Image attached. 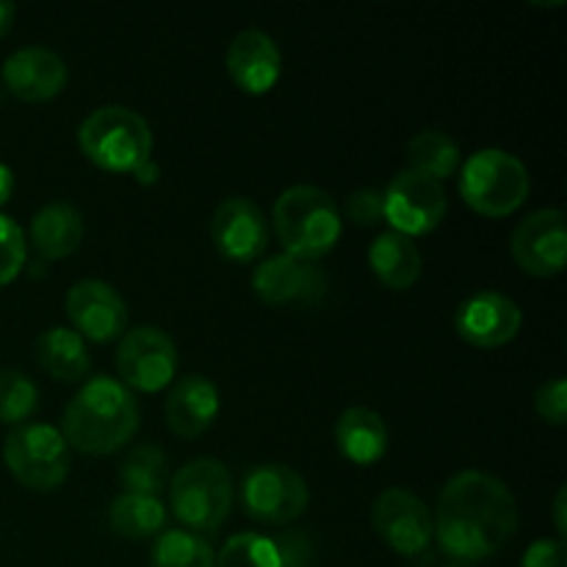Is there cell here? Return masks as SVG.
<instances>
[{
	"label": "cell",
	"mask_w": 567,
	"mask_h": 567,
	"mask_svg": "<svg viewBox=\"0 0 567 567\" xmlns=\"http://www.w3.org/2000/svg\"><path fill=\"white\" fill-rule=\"evenodd\" d=\"M210 238L221 258L233 264H252L269 244V225H266L264 210L252 199L230 197L216 208Z\"/></svg>",
	"instance_id": "obj_15"
},
{
	"label": "cell",
	"mask_w": 567,
	"mask_h": 567,
	"mask_svg": "<svg viewBox=\"0 0 567 567\" xmlns=\"http://www.w3.org/2000/svg\"><path fill=\"white\" fill-rule=\"evenodd\" d=\"M109 524L114 529V535L125 537V540H147V537L164 532L166 507L161 498L122 493L111 504Z\"/></svg>",
	"instance_id": "obj_24"
},
{
	"label": "cell",
	"mask_w": 567,
	"mask_h": 567,
	"mask_svg": "<svg viewBox=\"0 0 567 567\" xmlns=\"http://www.w3.org/2000/svg\"><path fill=\"white\" fill-rule=\"evenodd\" d=\"M66 316L81 338L109 343L127 327V305L111 282L81 280L66 293Z\"/></svg>",
	"instance_id": "obj_13"
},
{
	"label": "cell",
	"mask_w": 567,
	"mask_h": 567,
	"mask_svg": "<svg viewBox=\"0 0 567 567\" xmlns=\"http://www.w3.org/2000/svg\"><path fill=\"white\" fill-rule=\"evenodd\" d=\"M169 504L177 520L188 529L216 535L233 509L230 474L219 460H192L172 476Z\"/></svg>",
	"instance_id": "obj_6"
},
{
	"label": "cell",
	"mask_w": 567,
	"mask_h": 567,
	"mask_svg": "<svg viewBox=\"0 0 567 567\" xmlns=\"http://www.w3.org/2000/svg\"><path fill=\"white\" fill-rule=\"evenodd\" d=\"M6 468L28 491L50 493L70 474V446L50 424H20L6 435Z\"/></svg>",
	"instance_id": "obj_7"
},
{
	"label": "cell",
	"mask_w": 567,
	"mask_h": 567,
	"mask_svg": "<svg viewBox=\"0 0 567 567\" xmlns=\"http://www.w3.org/2000/svg\"><path fill=\"white\" fill-rule=\"evenodd\" d=\"M37 408L39 391L31 377L14 369L0 371V424H25Z\"/></svg>",
	"instance_id": "obj_28"
},
{
	"label": "cell",
	"mask_w": 567,
	"mask_h": 567,
	"mask_svg": "<svg viewBox=\"0 0 567 567\" xmlns=\"http://www.w3.org/2000/svg\"><path fill=\"white\" fill-rule=\"evenodd\" d=\"M347 216L358 227H371L382 221V194L377 188H358L347 199Z\"/></svg>",
	"instance_id": "obj_32"
},
{
	"label": "cell",
	"mask_w": 567,
	"mask_h": 567,
	"mask_svg": "<svg viewBox=\"0 0 567 567\" xmlns=\"http://www.w3.org/2000/svg\"><path fill=\"white\" fill-rule=\"evenodd\" d=\"M432 524L437 543L454 563H480L515 535L518 504L502 480L463 471L443 487Z\"/></svg>",
	"instance_id": "obj_1"
},
{
	"label": "cell",
	"mask_w": 567,
	"mask_h": 567,
	"mask_svg": "<svg viewBox=\"0 0 567 567\" xmlns=\"http://www.w3.org/2000/svg\"><path fill=\"white\" fill-rule=\"evenodd\" d=\"M460 194L476 214L502 219L524 205L529 194V169L518 155L507 150H480L463 164Z\"/></svg>",
	"instance_id": "obj_5"
},
{
	"label": "cell",
	"mask_w": 567,
	"mask_h": 567,
	"mask_svg": "<svg viewBox=\"0 0 567 567\" xmlns=\"http://www.w3.org/2000/svg\"><path fill=\"white\" fill-rule=\"evenodd\" d=\"M78 144L86 158L105 172H133L153 158V131L147 120L125 105L94 109L78 127Z\"/></svg>",
	"instance_id": "obj_4"
},
{
	"label": "cell",
	"mask_w": 567,
	"mask_h": 567,
	"mask_svg": "<svg viewBox=\"0 0 567 567\" xmlns=\"http://www.w3.org/2000/svg\"><path fill=\"white\" fill-rule=\"evenodd\" d=\"M554 524H557L559 537H565V487L557 493V502H554Z\"/></svg>",
	"instance_id": "obj_37"
},
{
	"label": "cell",
	"mask_w": 567,
	"mask_h": 567,
	"mask_svg": "<svg viewBox=\"0 0 567 567\" xmlns=\"http://www.w3.org/2000/svg\"><path fill=\"white\" fill-rule=\"evenodd\" d=\"M216 567H282L280 554L269 537H260L247 532L236 535L225 543V548L216 557Z\"/></svg>",
	"instance_id": "obj_29"
},
{
	"label": "cell",
	"mask_w": 567,
	"mask_h": 567,
	"mask_svg": "<svg viewBox=\"0 0 567 567\" xmlns=\"http://www.w3.org/2000/svg\"><path fill=\"white\" fill-rule=\"evenodd\" d=\"M138 404L133 393L111 377H92L64 410L66 446L89 457L114 454L136 435Z\"/></svg>",
	"instance_id": "obj_2"
},
{
	"label": "cell",
	"mask_w": 567,
	"mask_h": 567,
	"mask_svg": "<svg viewBox=\"0 0 567 567\" xmlns=\"http://www.w3.org/2000/svg\"><path fill=\"white\" fill-rule=\"evenodd\" d=\"M11 192H14V172H11L6 164H0V208L9 203Z\"/></svg>",
	"instance_id": "obj_36"
},
{
	"label": "cell",
	"mask_w": 567,
	"mask_h": 567,
	"mask_svg": "<svg viewBox=\"0 0 567 567\" xmlns=\"http://www.w3.org/2000/svg\"><path fill=\"white\" fill-rule=\"evenodd\" d=\"M252 291L266 305L316 302L324 297L327 277L310 260L275 255V258L258 264L252 275Z\"/></svg>",
	"instance_id": "obj_16"
},
{
	"label": "cell",
	"mask_w": 567,
	"mask_h": 567,
	"mask_svg": "<svg viewBox=\"0 0 567 567\" xmlns=\"http://www.w3.org/2000/svg\"><path fill=\"white\" fill-rule=\"evenodd\" d=\"M282 70L280 50L264 31H241L227 50V72L233 83L247 94H266L277 83Z\"/></svg>",
	"instance_id": "obj_18"
},
{
	"label": "cell",
	"mask_w": 567,
	"mask_h": 567,
	"mask_svg": "<svg viewBox=\"0 0 567 567\" xmlns=\"http://www.w3.org/2000/svg\"><path fill=\"white\" fill-rule=\"evenodd\" d=\"M410 169L430 175L435 181H446L460 166V147L449 133L443 131H421L410 138Z\"/></svg>",
	"instance_id": "obj_25"
},
{
	"label": "cell",
	"mask_w": 567,
	"mask_h": 567,
	"mask_svg": "<svg viewBox=\"0 0 567 567\" xmlns=\"http://www.w3.org/2000/svg\"><path fill=\"white\" fill-rule=\"evenodd\" d=\"M275 233L286 255L299 260H319L338 244L343 230L336 199L316 186H291L277 197L271 210Z\"/></svg>",
	"instance_id": "obj_3"
},
{
	"label": "cell",
	"mask_w": 567,
	"mask_h": 567,
	"mask_svg": "<svg viewBox=\"0 0 567 567\" xmlns=\"http://www.w3.org/2000/svg\"><path fill=\"white\" fill-rule=\"evenodd\" d=\"M14 3H6V0H0V37H6L11 28V22H14Z\"/></svg>",
	"instance_id": "obj_38"
},
{
	"label": "cell",
	"mask_w": 567,
	"mask_h": 567,
	"mask_svg": "<svg viewBox=\"0 0 567 567\" xmlns=\"http://www.w3.org/2000/svg\"><path fill=\"white\" fill-rule=\"evenodd\" d=\"M241 504L258 524L286 526L308 509V485L297 471L282 463L255 465L244 476Z\"/></svg>",
	"instance_id": "obj_8"
},
{
	"label": "cell",
	"mask_w": 567,
	"mask_h": 567,
	"mask_svg": "<svg viewBox=\"0 0 567 567\" xmlns=\"http://www.w3.org/2000/svg\"><path fill=\"white\" fill-rule=\"evenodd\" d=\"M275 543L277 554H280V565L282 567H310L313 563V546L305 535L299 532H286L280 540H271Z\"/></svg>",
	"instance_id": "obj_33"
},
{
	"label": "cell",
	"mask_w": 567,
	"mask_h": 567,
	"mask_svg": "<svg viewBox=\"0 0 567 567\" xmlns=\"http://www.w3.org/2000/svg\"><path fill=\"white\" fill-rule=\"evenodd\" d=\"M177 371V349L158 327H136L125 332L116 349V374L127 391L158 393Z\"/></svg>",
	"instance_id": "obj_10"
},
{
	"label": "cell",
	"mask_w": 567,
	"mask_h": 567,
	"mask_svg": "<svg viewBox=\"0 0 567 567\" xmlns=\"http://www.w3.org/2000/svg\"><path fill=\"white\" fill-rule=\"evenodd\" d=\"M371 524H374L377 535L402 557H419L435 537L430 507L404 487H391L377 496Z\"/></svg>",
	"instance_id": "obj_11"
},
{
	"label": "cell",
	"mask_w": 567,
	"mask_h": 567,
	"mask_svg": "<svg viewBox=\"0 0 567 567\" xmlns=\"http://www.w3.org/2000/svg\"><path fill=\"white\" fill-rule=\"evenodd\" d=\"M83 241V216L70 203H50L31 219V244L44 260L75 252Z\"/></svg>",
	"instance_id": "obj_21"
},
{
	"label": "cell",
	"mask_w": 567,
	"mask_h": 567,
	"mask_svg": "<svg viewBox=\"0 0 567 567\" xmlns=\"http://www.w3.org/2000/svg\"><path fill=\"white\" fill-rule=\"evenodd\" d=\"M513 258L526 275H559L567 258V221L563 210L543 208L526 216L513 233Z\"/></svg>",
	"instance_id": "obj_12"
},
{
	"label": "cell",
	"mask_w": 567,
	"mask_h": 567,
	"mask_svg": "<svg viewBox=\"0 0 567 567\" xmlns=\"http://www.w3.org/2000/svg\"><path fill=\"white\" fill-rule=\"evenodd\" d=\"M120 482L125 493L158 498V493L169 485L164 452L158 446H136L127 452L125 463L120 465Z\"/></svg>",
	"instance_id": "obj_26"
},
{
	"label": "cell",
	"mask_w": 567,
	"mask_h": 567,
	"mask_svg": "<svg viewBox=\"0 0 567 567\" xmlns=\"http://www.w3.org/2000/svg\"><path fill=\"white\" fill-rule=\"evenodd\" d=\"M446 567H476L474 563H452V565H446Z\"/></svg>",
	"instance_id": "obj_39"
},
{
	"label": "cell",
	"mask_w": 567,
	"mask_h": 567,
	"mask_svg": "<svg viewBox=\"0 0 567 567\" xmlns=\"http://www.w3.org/2000/svg\"><path fill=\"white\" fill-rule=\"evenodd\" d=\"M535 408H537V413H540V419H546L548 424H554V426L565 424V419H567V382L563 380V377L546 382V385L537 391Z\"/></svg>",
	"instance_id": "obj_31"
},
{
	"label": "cell",
	"mask_w": 567,
	"mask_h": 567,
	"mask_svg": "<svg viewBox=\"0 0 567 567\" xmlns=\"http://www.w3.org/2000/svg\"><path fill=\"white\" fill-rule=\"evenodd\" d=\"M524 324L518 305L498 291H480L465 299L454 313V330L465 343L480 349H496L513 341Z\"/></svg>",
	"instance_id": "obj_14"
},
{
	"label": "cell",
	"mask_w": 567,
	"mask_h": 567,
	"mask_svg": "<svg viewBox=\"0 0 567 567\" xmlns=\"http://www.w3.org/2000/svg\"><path fill=\"white\" fill-rule=\"evenodd\" d=\"M336 443L349 463L374 465L388 452V426L374 410L349 408L336 424Z\"/></svg>",
	"instance_id": "obj_20"
},
{
	"label": "cell",
	"mask_w": 567,
	"mask_h": 567,
	"mask_svg": "<svg viewBox=\"0 0 567 567\" xmlns=\"http://www.w3.org/2000/svg\"><path fill=\"white\" fill-rule=\"evenodd\" d=\"M369 264L377 280L393 291H404L421 277L419 247L413 244V238L402 236V233L388 230L377 236L369 249Z\"/></svg>",
	"instance_id": "obj_22"
},
{
	"label": "cell",
	"mask_w": 567,
	"mask_h": 567,
	"mask_svg": "<svg viewBox=\"0 0 567 567\" xmlns=\"http://www.w3.org/2000/svg\"><path fill=\"white\" fill-rule=\"evenodd\" d=\"M131 175H136V181L142 183V186H153V183L161 177V169L153 158H147L144 164H138Z\"/></svg>",
	"instance_id": "obj_35"
},
{
	"label": "cell",
	"mask_w": 567,
	"mask_h": 567,
	"mask_svg": "<svg viewBox=\"0 0 567 567\" xmlns=\"http://www.w3.org/2000/svg\"><path fill=\"white\" fill-rule=\"evenodd\" d=\"M37 363L48 371L53 380L61 382H78L89 374L92 369V358H89V349L83 343V338L78 336L70 327H50L42 336L37 338Z\"/></svg>",
	"instance_id": "obj_23"
},
{
	"label": "cell",
	"mask_w": 567,
	"mask_h": 567,
	"mask_svg": "<svg viewBox=\"0 0 567 567\" xmlns=\"http://www.w3.org/2000/svg\"><path fill=\"white\" fill-rule=\"evenodd\" d=\"M28 258V244L20 225L11 216L0 214V288L17 280Z\"/></svg>",
	"instance_id": "obj_30"
},
{
	"label": "cell",
	"mask_w": 567,
	"mask_h": 567,
	"mask_svg": "<svg viewBox=\"0 0 567 567\" xmlns=\"http://www.w3.org/2000/svg\"><path fill=\"white\" fill-rule=\"evenodd\" d=\"M150 567H216L214 548L194 532L169 529L155 540Z\"/></svg>",
	"instance_id": "obj_27"
},
{
	"label": "cell",
	"mask_w": 567,
	"mask_h": 567,
	"mask_svg": "<svg viewBox=\"0 0 567 567\" xmlns=\"http://www.w3.org/2000/svg\"><path fill=\"white\" fill-rule=\"evenodd\" d=\"M3 83L17 100L44 103L66 86V64L59 53L39 44L14 50L3 61Z\"/></svg>",
	"instance_id": "obj_17"
},
{
	"label": "cell",
	"mask_w": 567,
	"mask_h": 567,
	"mask_svg": "<svg viewBox=\"0 0 567 567\" xmlns=\"http://www.w3.org/2000/svg\"><path fill=\"white\" fill-rule=\"evenodd\" d=\"M219 415V391L203 374H188L166 396V424L175 435L197 437Z\"/></svg>",
	"instance_id": "obj_19"
},
{
	"label": "cell",
	"mask_w": 567,
	"mask_h": 567,
	"mask_svg": "<svg viewBox=\"0 0 567 567\" xmlns=\"http://www.w3.org/2000/svg\"><path fill=\"white\" fill-rule=\"evenodd\" d=\"M446 205L443 183L408 166L382 194V219L391 221L393 233L408 238L426 236L443 221Z\"/></svg>",
	"instance_id": "obj_9"
},
{
	"label": "cell",
	"mask_w": 567,
	"mask_h": 567,
	"mask_svg": "<svg viewBox=\"0 0 567 567\" xmlns=\"http://www.w3.org/2000/svg\"><path fill=\"white\" fill-rule=\"evenodd\" d=\"M520 567H565L563 540H537L526 548Z\"/></svg>",
	"instance_id": "obj_34"
}]
</instances>
